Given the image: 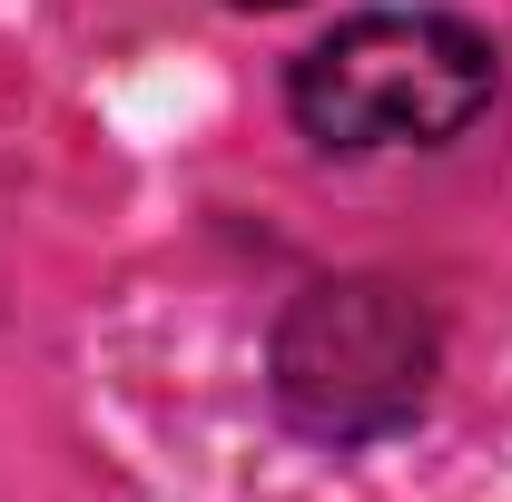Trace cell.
<instances>
[{"label":"cell","instance_id":"cell-3","mask_svg":"<svg viewBox=\"0 0 512 502\" xmlns=\"http://www.w3.org/2000/svg\"><path fill=\"white\" fill-rule=\"evenodd\" d=\"M256 10H276V0H256Z\"/></svg>","mask_w":512,"mask_h":502},{"label":"cell","instance_id":"cell-2","mask_svg":"<svg viewBox=\"0 0 512 502\" xmlns=\"http://www.w3.org/2000/svg\"><path fill=\"white\" fill-rule=\"evenodd\" d=\"M434 394V315L394 276H325L276 325V404L316 443H375Z\"/></svg>","mask_w":512,"mask_h":502},{"label":"cell","instance_id":"cell-1","mask_svg":"<svg viewBox=\"0 0 512 502\" xmlns=\"http://www.w3.org/2000/svg\"><path fill=\"white\" fill-rule=\"evenodd\" d=\"M493 40L444 10H365L325 30L286 79V109L316 148H434L493 109Z\"/></svg>","mask_w":512,"mask_h":502}]
</instances>
